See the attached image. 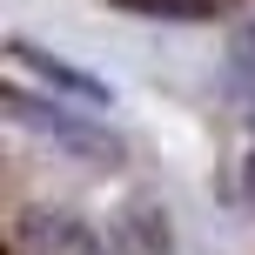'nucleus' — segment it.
Returning <instances> with one entry per match:
<instances>
[{
    "label": "nucleus",
    "mask_w": 255,
    "mask_h": 255,
    "mask_svg": "<svg viewBox=\"0 0 255 255\" xmlns=\"http://www.w3.org/2000/svg\"><path fill=\"white\" fill-rule=\"evenodd\" d=\"M128 13H148V20H215L222 0H115Z\"/></svg>",
    "instance_id": "1"
},
{
    "label": "nucleus",
    "mask_w": 255,
    "mask_h": 255,
    "mask_svg": "<svg viewBox=\"0 0 255 255\" xmlns=\"http://www.w3.org/2000/svg\"><path fill=\"white\" fill-rule=\"evenodd\" d=\"M13 61H20V67H40V74H47L54 88H67V94H88V101H101V81H88V74H74V67H61V61H47V54H34V47H13Z\"/></svg>",
    "instance_id": "2"
},
{
    "label": "nucleus",
    "mask_w": 255,
    "mask_h": 255,
    "mask_svg": "<svg viewBox=\"0 0 255 255\" xmlns=\"http://www.w3.org/2000/svg\"><path fill=\"white\" fill-rule=\"evenodd\" d=\"M242 188H249V202H255V154L242 161Z\"/></svg>",
    "instance_id": "3"
}]
</instances>
